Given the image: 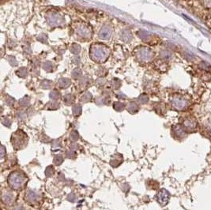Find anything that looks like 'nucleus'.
<instances>
[{
	"label": "nucleus",
	"mask_w": 211,
	"mask_h": 210,
	"mask_svg": "<svg viewBox=\"0 0 211 210\" xmlns=\"http://www.w3.org/2000/svg\"><path fill=\"white\" fill-rule=\"evenodd\" d=\"M24 181H25V177L18 172L11 174L9 177V182L10 186L14 189H18L21 186H22Z\"/></svg>",
	"instance_id": "f257e3e1"
},
{
	"label": "nucleus",
	"mask_w": 211,
	"mask_h": 210,
	"mask_svg": "<svg viewBox=\"0 0 211 210\" xmlns=\"http://www.w3.org/2000/svg\"><path fill=\"white\" fill-rule=\"evenodd\" d=\"M55 162L57 165H59L63 162V158H62L61 156H58L57 157H56V160H55Z\"/></svg>",
	"instance_id": "20e7f679"
},
{
	"label": "nucleus",
	"mask_w": 211,
	"mask_h": 210,
	"mask_svg": "<svg viewBox=\"0 0 211 210\" xmlns=\"http://www.w3.org/2000/svg\"><path fill=\"white\" fill-rule=\"evenodd\" d=\"M78 138V133L75 131L72 132L71 134V139L73 142H74V141H76Z\"/></svg>",
	"instance_id": "7ed1b4c3"
},
{
	"label": "nucleus",
	"mask_w": 211,
	"mask_h": 210,
	"mask_svg": "<svg viewBox=\"0 0 211 210\" xmlns=\"http://www.w3.org/2000/svg\"><path fill=\"white\" fill-rule=\"evenodd\" d=\"M169 194L165 190H162L159 193V194L158 196V201L161 204V205H165L166 203L168 202V198H169Z\"/></svg>",
	"instance_id": "f03ea898"
}]
</instances>
